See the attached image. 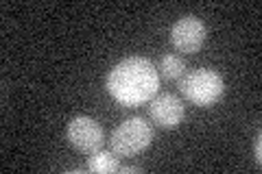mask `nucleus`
Here are the masks:
<instances>
[{
	"instance_id": "nucleus-1",
	"label": "nucleus",
	"mask_w": 262,
	"mask_h": 174,
	"mask_svg": "<svg viewBox=\"0 0 262 174\" xmlns=\"http://www.w3.org/2000/svg\"><path fill=\"white\" fill-rule=\"evenodd\" d=\"M158 68L144 57H129L112 68L107 74V92L122 107H140L158 96Z\"/></svg>"
},
{
	"instance_id": "nucleus-2",
	"label": "nucleus",
	"mask_w": 262,
	"mask_h": 174,
	"mask_svg": "<svg viewBox=\"0 0 262 174\" xmlns=\"http://www.w3.org/2000/svg\"><path fill=\"white\" fill-rule=\"evenodd\" d=\"M179 89H182L184 98H188L196 107H212L223 98L225 83L219 72L210 68H196L186 72L179 79Z\"/></svg>"
},
{
	"instance_id": "nucleus-3",
	"label": "nucleus",
	"mask_w": 262,
	"mask_h": 174,
	"mask_svg": "<svg viewBox=\"0 0 262 174\" xmlns=\"http://www.w3.org/2000/svg\"><path fill=\"white\" fill-rule=\"evenodd\" d=\"M112 151L118 157H134L146 151L153 142V127L144 118H129L112 133Z\"/></svg>"
},
{
	"instance_id": "nucleus-4",
	"label": "nucleus",
	"mask_w": 262,
	"mask_h": 174,
	"mask_svg": "<svg viewBox=\"0 0 262 174\" xmlns=\"http://www.w3.org/2000/svg\"><path fill=\"white\" fill-rule=\"evenodd\" d=\"M66 137H68L70 146L79 153H96L103 146V129L94 118L88 115H79V118L68 122L66 129Z\"/></svg>"
},
{
	"instance_id": "nucleus-5",
	"label": "nucleus",
	"mask_w": 262,
	"mask_h": 174,
	"mask_svg": "<svg viewBox=\"0 0 262 174\" xmlns=\"http://www.w3.org/2000/svg\"><path fill=\"white\" fill-rule=\"evenodd\" d=\"M206 24L194 15H186V18L177 20L170 29V44H173L179 53L192 55L206 44Z\"/></svg>"
},
{
	"instance_id": "nucleus-6",
	"label": "nucleus",
	"mask_w": 262,
	"mask_h": 174,
	"mask_svg": "<svg viewBox=\"0 0 262 174\" xmlns=\"http://www.w3.org/2000/svg\"><path fill=\"white\" fill-rule=\"evenodd\" d=\"M151 120L162 129H175L184 120V103L175 94H158L149 101Z\"/></svg>"
},
{
	"instance_id": "nucleus-7",
	"label": "nucleus",
	"mask_w": 262,
	"mask_h": 174,
	"mask_svg": "<svg viewBox=\"0 0 262 174\" xmlns=\"http://www.w3.org/2000/svg\"><path fill=\"white\" fill-rule=\"evenodd\" d=\"M88 170L96 172V174H110V172H118L120 163H118V155L116 153H107V151H96L92 157L88 159Z\"/></svg>"
},
{
	"instance_id": "nucleus-8",
	"label": "nucleus",
	"mask_w": 262,
	"mask_h": 174,
	"mask_svg": "<svg viewBox=\"0 0 262 174\" xmlns=\"http://www.w3.org/2000/svg\"><path fill=\"white\" fill-rule=\"evenodd\" d=\"M160 74L164 79H168V81H177V79H182L184 74H186V63L182 57H177V55H166L164 59L160 61Z\"/></svg>"
},
{
	"instance_id": "nucleus-9",
	"label": "nucleus",
	"mask_w": 262,
	"mask_h": 174,
	"mask_svg": "<svg viewBox=\"0 0 262 174\" xmlns=\"http://www.w3.org/2000/svg\"><path fill=\"white\" fill-rule=\"evenodd\" d=\"M253 159L260 165V161H262V137L260 135L256 137V146H253Z\"/></svg>"
},
{
	"instance_id": "nucleus-10",
	"label": "nucleus",
	"mask_w": 262,
	"mask_h": 174,
	"mask_svg": "<svg viewBox=\"0 0 262 174\" xmlns=\"http://www.w3.org/2000/svg\"><path fill=\"white\" fill-rule=\"evenodd\" d=\"M118 172H125V174H136V172H142L140 168H136V165H120Z\"/></svg>"
}]
</instances>
